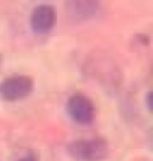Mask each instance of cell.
Here are the masks:
<instances>
[{"mask_svg":"<svg viewBox=\"0 0 153 161\" xmlns=\"http://www.w3.org/2000/svg\"><path fill=\"white\" fill-rule=\"evenodd\" d=\"M68 154L76 161H102L108 155V143L102 139L75 140L68 146Z\"/></svg>","mask_w":153,"mask_h":161,"instance_id":"1","label":"cell"},{"mask_svg":"<svg viewBox=\"0 0 153 161\" xmlns=\"http://www.w3.org/2000/svg\"><path fill=\"white\" fill-rule=\"evenodd\" d=\"M33 81L27 75H12L0 83V97L5 101H18L30 95Z\"/></svg>","mask_w":153,"mask_h":161,"instance_id":"2","label":"cell"},{"mask_svg":"<svg viewBox=\"0 0 153 161\" xmlns=\"http://www.w3.org/2000/svg\"><path fill=\"white\" fill-rule=\"evenodd\" d=\"M68 113L76 124L81 125H87L90 124L93 118H95V107L92 104V101L87 97H84L81 93L72 95L68 99Z\"/></svg>","mask_w":153,"mask_h":161,"instance_id":"3","label":"cell"},{"mask_svg":"<svg viewBox=\"0 0 153 161\" xmlns=\"http://www.w3.org/2000/svg\"><path fill=\"white\" fill-rule=\"evenodd\" d=\"M56 23V12L48 5H41L33 9L30 15V27L36 33H47Z\"/></svg>","mask_w":153,"mask_h":161,"instance_id":"4","label":"cell"},{"mask_svg":"<svg viewBox=\"0 0 153 161\" xmlns=\"http://www.w3.org/2000/svg\"><path fill=\"white\" fill-rule=\"evenodd\" d=\"M101 0H68V11L78 20H87L96 14Z\"/></svg>","mask_w":153,"mask_h":161,"instance_id":"5","label":"cell"},{"mask_svg":"<svg viewBox=\"0 0 153 161\" xmlns=\"http://www.w3.org/2000/svg\"><path fill=\"white\" fill-rule=\"evenodd\" d=\"M20 161H36L33 157H24V158H21Z\"/></svg>","mask_w":153,"mask_h":161,"instance_id":"6","label":"cell"}]
</instances>
